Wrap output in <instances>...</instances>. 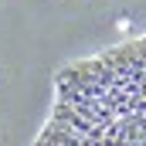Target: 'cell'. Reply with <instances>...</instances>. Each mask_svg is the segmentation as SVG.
I'll return each mask as SVG.
<instances>
[{"instance_id":"obj_1","label":"cell","mask_w":146,"mask_h":146,"mask_svg":"<svg viewBox=\"0 0 146 146\" xmlns=\"http://www.w3.org/2000/svg\"><path fill=\"white\" fill-rule=\"evenodd\" d=\"M31 146H146V34L61 68Z\"/></svg>"}]
</instances>
